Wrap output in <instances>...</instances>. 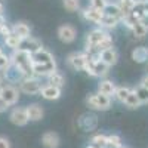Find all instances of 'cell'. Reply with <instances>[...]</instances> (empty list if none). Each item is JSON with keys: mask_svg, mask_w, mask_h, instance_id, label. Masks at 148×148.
I'll list each match as a JSON object with an SVG mask.
<instances>
[{"mask_svg": "<svg viewBox=\"0 0 148 148\" xmlns=\"http://www.w3.org/2000/svg\"><path fill=\"white\" fill-rule=\"evenodd\" d=\"M12 64H14L25 77H31L33 76V59H31V53L16 49V52L12 56Z\"/></svg>", "mask_w": 148, "mask_h": 148, "instance_id": "6da1fadb", "label": "cell"}, {"mask_svg": "<svg viewBox=\"0 0 148 148\" xmlns=\"http://www.w3.org/2000/svg\"><path fill=\"white\" fill-rule=\"evenodd\" d=\"M86 104H88L92 110H101L105 111L111 107V96H107L104 93H92L86 98Z\"/></svg>", "mask_w": 148, "mask_h": 148, "instance_id": "7a4b0ae2", "label": "cell"}, {"mask_svg": "<svg viewBox=\"0 0 148 148\" xmlns=\"http://www.w3.org/2000/svg\"><path fill=\"white\" fill-rule=\"evenodd\" d=\"M19 89H21V92L27 93V95H36V93H40L42 84H40L39 80H36V79L25 77V79H22V82L19 84Z\"/></svg>", "mask_w": 148, "mask_h": 148, "instance_id": "3957f363", "label": "cell"}, {"mask_svg": "<svg viewBox=\"0 0 148 148\" xmlns=\"http://www.w3.org/2000/svg\"><path fill=\"white\" fill-rule=\"evenodd\" d=\"M0 98H2L8 105H14V104H16L18 98H19V92H18L16 88H14V86L6 84V86L0 88Z\"/></svg>", "mask_w": 148, "mask_h": 148, "instance_id": "277c9868", "label": "cell"}, {"mask_svg": "<svg viewBox=\"0 0 148 148\" xmlns=\"http://www.w3.org/2000/svg\"><path fill=\"white\" fill-rule=\"evenodd\" d=\"M67 62L74 70H84L89 62L88 53H71L67 59Z\"/></svg>", "mask_w": 148, "mask_h": 148, "instance_id": "5b68a950", "label": "cell"}, {"mask_svg": "<svg viewBox=\"0 0 148 148\" xmlns=\"http://www.w3.org/2000/svg\"><path fill=\"white\" fill-rule=\"evenodd\" d=\"M9 119H10V121L14 123V125H16V126H25L27 123L30 121V120H28V114H27V108H21V107L12 110Z\"/></svg>", "mask_w": 148, "mask_h": 148, "instance_id": "8992f818", "label": "cell"}, {"mask_svg": "<svg viewBox=\"0 0 148 148\" xmlns=\"http://www.w3.org/2000/svg\"><path fill=\"white\" fill-rule=\"evenodd\" d=\"M58 36H59V39L62 40L64 43H71V42H74V39H76L77 31H76V28H74L73 25L65 24V25H61L59 27Z\"/></svg>", "mask_w": 148, "mask_h": 148, "instance_id": "52a82bcc", "label": "cell"}, {"mask_svg": "<svg viewBox=\"0 0 148 148\" xmlns=\"http://www.w3.org/2000/svg\"><path fill=\"white\" fill-rule=\"evenodd\" d=\"M21 51H25L28 53H34L37 51H40L42 49V43L37 40V39H33V37H27V39H24L21 42V46H19Z\"/></svg>", "mask_w": 148, "mask_h": 148, "instance_id": "ba28073f", "label": "cell"}, {"mask_svg": "<svg viewBox=\"0 0 148 148\" xmlns=\"http://www.w3.org/2000/svg\"><path fill=\"white\" fill-rule=\"evenodd\" d=\"M31 59H33V65H40V64H47L51 61H53V56L42 47L40 51L31 53Z\"/></svg>", "mask_w": 148, "mask_h": 148, "instance_id": "9c48e42d", "label": "cell"}, {"mask_svg": "<svg viewBox=\"0 0 148 148\" xmlns=\"http://www.w3.org/2000/svg\"><path fill=\"white\" fill-rule=\"evenodd\" d=\"M40 95L45 98V99H49V101L58 99V98L61 96V88H56V86H53V84H46V86H42Z\"/></svg>", "mask_w": 148, "mask_h": 148, "instance_id": "30bf717a", "label": "cell"}, {"mask_svg": "<svg viewBox=\"0 0 148 148\" xmlns=\"http://www.w3.org/2000/svg\"><path fill=\"white\" fill-rule=\"evenodd\" d=\"M82 15L84 19H88L90 22H95V24H101L102 18H104V12L102 10H96L93 8H86L83 12H82Z\"/></svg>", "mask_w": 148, "mask_h": 148, "instance_id": "8fae6325", "label": "cell"}, {"mask_svg": "<svg viewBox=\"0 0 148 148\" xmlns=\"http://www.w3.org/2000/svg\"><path fill=\"white\" fill-rule=\"evenodd\" d=\"M117 58H119V55H117V52L114 51L113 47L104 49V51L99 52V59L102 61V62H105L107 65H110V67L117 62Z\"/></svg>", "mask_w": 148, "mask_h": 148, "instance_id": "7c38bea8", "label": "cell"}, {"mask_svg": "<svg viewBox=\"0 0 148 148\" xmlns=\"http://www.w3.org/2000/svg\"><path fill=\"white\" fill-rule=\"evenodd\" d=\"M96 125H98V120H96V117H95L93 114H84V116H82L80 120H79V126H80L83 130H88V132L93 130V129L96 127Z\"/></svg>", "mask_w": 148, "mask_h": 148, "instance_id": "4fadbf2b", "label": "cell"}, {"mask_svg": "<svg viewBox=\"0 0 148 148\" xmlns=\"http://www.w3.org/2000/svg\"><path fill=\"white\" fill-rule=\"evenodd\" d=\"M27 114H28V120H31V121H39V120L43 119L45 111H43L42 105H39V104H31V105L27 107Z\"/></svg>", "mask_w": 148, "mask_h": 148, "instance_id": "5bb4252c", "label": "cell"}, {"mask_svg": "<svg viewBox=\"0 0 148 148\" xmlns=\"http://www.w3.org/2000/svg\"><path fill=\"white\" fill-rule=\"evenodd\" d=\"M42 144L45 148H56L59 145V136L55 132H46L42 136Z\"/></svg>", "mask_w": 148, "mask_h": 148, "instance_id": "9a60e30c", "label": "cell"}, {"mask_svg": "<svg viewBox=\"0 0 148 148\" xmlns=\"http://www.w3.org/2000/svg\"><path fill=\"white\" fill-rule=\"evenodd\" d=\"M98 92L104 93L107 96H113L116 92V84L111 80H102L99 84H98Z\"/></svg>", "mask_w": 148, "mask_h": 148, "instance_id": "2e32d148", "label": "cell"}, {"mask_svg": "<svg viewBox=\"0 0 148 148\" xmlns=\"http://www.w3.org/2000/svg\"><path fill=\"white\" fill-rule=\"evenodd\" d=\"M132 59L135 62H145V61H148V49L144 46L135 47L132 51Z\"/></svg>", "mask_w": 148, "mask_h": 148, "instance_id": "e0dca14e", "label": "cell"}, {"mask_svg": "<svg viewBox=\"0 0 148 148\" xmlns=\"http://www.w3.org/2000/svg\"><path fill=\"white\" fill-rule=\"evenodd\" d=\"M12 31H14L16 36H19L22 40H24V39H27V37H30V33H31L30 27L27 25L25 22H16L15 25L12 27Z\"/></svg>", "mask_w": 148, "mask_h": 148, "instance_id": "ac0fdd59", "label": "cell"}, {"mask_svg": "<svg viewBox=\"0 0 148 148\" xmlns=\"http://www.w3.org/2000/svg\"><path fill=\"white\" fill-rule=\"evenodd\" d=\"M136 2H138V0H119L117 5H119V8H120V10H121L123 16L132 14L133 9L136 8Z\"/></svg>", "mask_w": 148, "mask_h": 148, "instance_id": "d6986e66", "label": "cell"}, {"mask_svg": "<svg viewBox=\"0 0 148 148\" xmlns=\"http://www.w3.org/2000/svg\"><path fill=\"white\" fill-rule=\"evenodd\" d=\"M21 42H22V39L19 36H16L14 31H10L8 36H5V43H6V46H9L10 49H19V46H21Z\"/></svg>", "mask_w": 148, "mask_h": 148, "instance_id": "ffe728a7", "label": "cell"}, {"mask_svg": "<svg viewBox=\"0 0 148 148\" xmlns=\"http://www.w3.org/2000/svg\"><path fill=\"white\" fill-rule=\"evenodd\" d=\"M130 30H132L133 36H135V37H138V39H142V37H145V36H147V33H148V28L142 24V21H141V19H139V21H135Z\"/></svg>", "mask_w": 148, "mask_h": 148, "instance_id": "44dd1931", "label": "cell"}, {"mask_svg": "<svg viewBox=\"0 0 148 148\" xmlns=\"http://www.w3.org/2000/svg\"><path fill=\"white\" fill-rule=\"evenodd\" d=\"M125 104L129 110H135V108H138L139 105H141V101H139V98H138V95H136V92L135 90H130V93L127 95V98L125 99Z\"/></svg>", "mask_w": 148, "mask_h": 148, "instance_id": "7402d4cb", "label": "cell"}, {"mask_svg": "<svg viewBox=\"0 0 148 148\" xmlns=\"http://www.w3.org/2000/svg\"><path fill=\"white\" fill-rule=\"evenodd\" d=\"M49 84H53V86H56V88H62V86L65 84V79H64L62 74L55 70L53 73L49 74Z\"/></svg>", "mask_w": 148, "mask_h": 148, "instance_id": "603a6c76", "label": "cell"}, {"mask_svg": "<svg viewBox=\"0 0 148 148\" xmlns=\"http://www.w3.org/2000/svg\"><path fill=\"white\" fill-rule=\"evenodd\" d=\"M104 14L105 15H110V16H116V18H123V14H121V10L119 8L117 3H108L107 8L104 9Z\"/></svg>", "mask_w": 148, "mask_h": 148, "instance_id": "cb8c5ba5", "label": "cell"}, {"mask_svg": "<svg viewBox=\"0 0 148 148\" xmlns=\"http://www.w3.org/2000/svg\"><path fill=\"white\" fill-rule=\"evenodd\" d=\"M130 90L132 89H129V88H125V86H120V88H116V92H114V98H116V101H119V102H125V99L127 98V95L130 93Z\"/></svg>", "mask_w": 148, "mask_h": 148, "instance_id": "d4e9b609", "label": "cell"}, {"mask_svg": "<svg viewBox=\"0 0 148 148\" xmlns=\"http://www.w3.org/2000/svg\"><path fill=\"white\" fill-rule=\"evenodd\" d=\"M119 18H116V16H110V15H105L104 14V18H102V21H101V24L99 25L101 27H105V28H114L117 24H119Z\"/></svg>", "mask_w": 148, "mask_h": 148, "instance_id": "484cf974", "label": "cell"}, {"mask_svg": "<svg viewBox=\"0 0 148 148\" xmlns=\"http://www.w3.org/2000/svg\"><path fill=\"white\" fill-rule=\"evenodd\" d=\"M135 92H136L141 104H148V89H147V88H144V86L139 84L138 88L135 89Z\"/></svg>", "mask_w": 148, "mask_h": 148, "instance_id": "4316f807", "label": "cell"}, {"mask_svg": "<svg viewBox=\"0 0 148 148\" xmlns=\"http://www.w3.org/2000/svg\"><path fill=\"white\" fill-rule=\"evenodd\" d=\"M107 139H108V136H105V135H95V136L92 138V144L93 145H96V147H101V148H107Z\"/></svg>", "mask_w": 148, "mask_h": 148, "instance_id": "83f0119b", "label": "cell"}, {"mask_svg": "<svg viewBox=\"0 0 148 148\" xmlns=\"http://www.w3.org/2000/svg\"><path fill=\"white\" fill-rule=\"evenodd\" d=\"M107 147L108 148H120L121 147V138L117 135H110L107 139Z\"/></svg>", "mask_w": 148, "mask_h": 148, "instance_id": "f1b7e54d", "label": "cell"}, {"mask_svg": "<svg viewBox=\"0 0 148 148\" xmlns=\"http://www.w3.org/2000/svg\"><path fill=\"white\" fill-rule=\"evenodd\" d=\"M62 5L68 12H74L80 8V0H62Z\"/></svg>", "mask_w": 148, "mask_h": 148, "instance_id": "f546056e", "label": "cell"}, {"mask_svg": "<svg viewBox=\"0 0 148 148\" xmlns=\"http://www.w3.org/2000/svg\"><path fill=\"white\" fill-rule=\"evenodd\" d=\"M108 5V0H90V8L96 9V10H102L107 8Z\"/></svg>", "mask_w": 148, "mask_h": 148, "instance_id": "4dcf8cb0", "label": "cell"}, {"mask_svg": "<svg viewBox=\"0 0 148 148\" xmlns=\"http://www.w3.org/2000/svg\"><path fill=\"white\" fill-rule=\"evenodd\" d=\"M0 148H10V142L8 138L0 136Z\"/></svg>", "mask_w": 148, "mask_h": 148, "instance_id": "1f68e13d", "label": "cell"}, {"mask_svg": "<svg viewBox=\"0 0 148 148\" xmlns=\"http://www.w3.org/2000/svg\"><path fill=\"white\" fill-rule=\"evenodd\" d=\"M141 86H144V88H147L148 89V74L147 76H144L142 79H141V83H139Z\"/></svg>", "mask_w": 148, "mask_h": 148, "instance_id": "d6a6232c", "label": "cell"}, {"mask_svg": "<svg viewBox=\"0 0 148 148\" xmlns=\"http://www.w3.org/2000/svg\"><path fill=\"white\" fill-rule=\"evenodd\" d=\"M8 107H9V105H8V104H6V102L2 99V98H0V113H2V111H5Z\"/></svg>", "mask_w": 148, "mask_h": 148, "instance_id": "836d02e7", "label": "cell"}, {"mask_svg": "<svg viewBox=\"0 0 148 148\" xmlns=\"http://www.w3.org/2000/svg\"><path fill=\"white\" fill-rule=\"evenodd\" d=\"M141 21H142V24H144V25L148 28V12H147V14H144V16L141 18Z\"/></svg>", "mask_w": 148, "mask_h": 148, "instance_id": "e575fe53", "label": "cell"}, {"mask_svg": "<svg viewBox=\"0 0 148 148\" xmlns=\"http://www.w3.org/2000/svg\"><path fill=\"white\" fill-rule=\"evenodd\" d=\"M5 24V19H3V16H2V14H0V27H2Z\"/></svg>", "mask_w": 148, "mask_h": 148, "instance_id": "d590c367", "label": "cell"}, {"mask_svg": "<svg viewBox=\"0 0 148 148\" xmlns=\"http://www.w3.org/2000/svg\"><path fill=\"white\" fill-rule=\"evenodd\" d=\"M86 148H101V147H96V145H93V144H90V145H88Z\"/></svg>", "mask_w": 148, "mask_h": 148, "instance_id": "8d00e7d4", "label": "cell"}, {"mask_svg": "<svg viewBox=\"0 0 148 148\" xmlns=\"http://www.w3.org/2000/svg\"><path fill=\"white\" fill-rule=\"evenodd\" d=\"M2 9H3V6H2V3H0V12H2Z\"/></svg>", "mask_w": 148, "mask_h": 148, "instance_id": "74e56055", "label": "cell"}, {"mask_svg": "<svg viewBox=\"0 0 148 148\" xmlns=\"http://www.w3.org/2000/svg\"><path fill=\"white\" fill-rule=\"evenodd\" d=\"M0 88H2V80H0Z\"/></svg>", "mask_w": 148, "mask_h": 148, "instance_id": "f35d334b", "label": "cell"}, {"mask_svg": "<svg viewBox=\"0 0 148 148\" xmlns=\"http://www.w3.org/2000/svg\"><path fill=\"white\" fill-rule=\"evenodd\" d=\"M120 148H127V147H123V145H121V147H120Z\"/></svg>", "mask_w": 148, "mask_h": 148, "instance_id": "ab89813d", "label": "cell"}, {"mask_svg": "<svg viewBox=\"0 0 148 148\" xmlns=\"http://www.w3.org/2000/svg\"><path fill=\"white\" fill-rule=\"evenodd\" d=\"M0 55H2V49H0Z\"/></svg>", "mask_w": 148, "mask_h": 148, "instance_id": "60d3db41", "label": "cell"}]
</instances>
